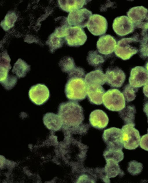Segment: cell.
Listing matches in <instances>:
<instances>
[{
	"label": "cell",
	"instance_id": "1",
	"mask_svg": "<svg viewBox=\"0 0 148 183\" xmlns=\"http://www.w3.org/2000/svg\"><path fill=\"white\" fill-rule=\"evenodd\" d=\"M58 114L64 127H76L80 124L84 118L82 107L76 101H70L61 103Z\"/></svg>",
	"mask_w": 148,
	"mask_h": 183
},
{
	"label": "cell",
	"instance_id": "38",
	"mask_svg": "<svg viewBox=\"0 0 148 183\" xmlns=\"http://www.w3.org/2000/svg\"><path fill=\"white\" fill-rule=\"evenodd\" d=\"M147 29H148V22L147 25Z\"/></svg>",
	"mask_w": 148,
	"mask_h": 183
},
{
	"label": "cell",
	"instance_id": "24",
	"mask_svg": "<svg viewBox=\"0 0 148 183\" xmlns=\"http://www.w3.org/2000/svg\"><path fill=\"white\" fill-rule=\"evenodd\" d=\"M105 171L107 176L109 178L116 176L123 172L117 163L111 159L106 160Z\"/></svg>",
	"mask_w": 148,
	"mask_h": 183
},
{
	"label": "cell",
	"instance_id": "11",
	"mask_svg": "<svg viewBox=\"0 0 148 183\" xmlns=\"http://www.w3.org/2000/svg\"><path fill=\"white\" fill-rule=\"evenodd\" d=\"M112 27L115 32L121 36L131 33L135 29L134 23L125 16H122L115 18L113 22Z\"/></svg>",
	"mask_w": 148,
	"mask_h": 183
},
{
	"label": "cell",
	"instance_id": "34",
	"mask_svg": "<svg viewBox=\"0 0 148 183\" xmlns=\"http://www.w3.org/2000/svg\"><path fill=\"white\" fill-rule=\"evenodd\" d=\"M143 92L145 95L148 98V82L143 87Z\"/></svg>",
	"mask_w": 148,
	"mask_h": 183
},
{
	"label": "cell",
	"instance_id": "35",
	"mask_svg": "<svg viewBox=\"0 0 148 183\" xmlns=\"http://www.w3.org/2000/svg\"><path fill=\"white\" fill-rule=\"evenodd\" d=\"M143 111L145 113L147 116H148V101L144 104L143 107Z\"/></svg>",
	"mask_w": 148,
	"mask_h": 183
},
{
	"label": "cell",
	"instance_id": "33",
	"mask_svg": "<svg viewBox=\"0 0 148 183\" xmlns=\"http://www.w3.org/2000/svg\"><path fill=\"white\" fill-rule=\"evenodd\" d=\"M139 145L142 149L148 151V133L141 137Z\"/></svg>",
	"mask_w": 148,
	"mask_h": 183
},
{
	"label": "cell",
	"instance_id": "27",
	"mask_svg": "<svg viewBox=\"0 0 148 183\" xmlns=\"http://www.w3.org/2000/svg\"><path fill=\"white\" fill-rule=\"evenodd\" d=\"M103 155L106 160L111 159L117 163L122 160L124 158V153L122 150L107 149L104 152Z\"/></svg>",
	"mask_w": 148,
	"mask_h": 183
},
{
	"label": "cell",
	"instance_id": "8",
	"mask_svg": "<svg viewBox=\"0 0 148 183\" xmlns=\"http://www.w3.org/2000/svg\"><path fill=\"white\" fill-rule=\"evenodd\" d=\"M87 37L84 30L76 26L71 27L67 29L65 39L68 46L78 47L85 43Z\"/></svg>",
	"mask_w": 148,
	"mask_h": 183
},
{
	"label": "cell",
	"instance_id": "29",
	"mask_svg": "<svg viewBox=\"0 0 148 183\" xmlns=\"http://www.w3.org/2000/svg\"><path fill=\"white\" fill-rule=\"evenodd\" d=\"M16 19V14L10 12L7 14L4 20L1 22V26L4 30H8L14 26Z\"/></svg>",
	"mask_w": 148,
	"mask_h": 183
},
{
	"label": "cell",
	"instance_id": "37",
	"mask_svg": "<svg viewBox=\"0 0 148 183\" xmlns=\"http://www.w3.org/2000/svg\"><path fill=\"white\" fill-rule=\"evenodd\" d=\"M147 116V117H148V120H147V122H148V116ZM147 133H148V128L147 129Z\"/></svg>",
	"mask_w": 148,
	"mask_h": 183
},
{
	"label": "cell",
	"instance_id": "6",
	"mask_svg": "<svg viewBox=\"0 0 148 183\" xmlns=\"http://www.w3.org/2000/svg\"><path fill=\"white\" fill-rule=\"evenodd\" d=\"M135 125L125 124L122 128L123 146L126 149H135L139 145L140 136L138 130L134 127Z\"/></svg>",
	"mask_w": 148,
	"mask_h": 183
},
{
	"label": "cell",
	"instance_id": "23",
	"mask_svg": "<svg viewBox=\"0 0 148 183\" xmlns=\"http://www.w3.org/2000/svg\"><path fill=\"white\" fill-rule=\"evenodd\" d=\"M30 70V66L21 59H18L15 63L12 72L17 78L24 77Z\"/></svg>",
	"mask_w": 148,
	"mask_h": 183
},
{
	"label": "cell",
	"instance_id": "10",
	"mask_svg": "<svg viewBox=\"0 0 148 183\" xmlns=\"http://www.w3.org/2000/svg\"><path fill=\"white\" fill-rule=\"evenodd\" d=\"M29 96L31 101L35 104L41 105L44 104L49 99V90L45 84H38L33 85L30 88Z\"/></svg>",
	"mask_w": 148,
	"mask_h": 183
},
{
	"label": "cell",
	"instance_id": "4",
	"mask_svg": "<svg viewBox=\"0 0 148 183\" xmlns=\"http://www.w3.org/2000/svg\"><path fill=\"white\" fill-rule=\"evenodd\" d=\"M103 101L104 105L107 109L113 111H120L125 105L123 94L116 89L107 91L103 95Z\"/></svg>",
	"mask_w": 148,
	"mask_h": 183
},
{
	"label": "cell",
	"instance_id": "13",
	"mask_svg": "<svg viewBox=\"0 0 148 183\" xmlns=\"http://www.w3.org/2000/svg\"><path fill=\"white\" fill-rule=\"evenodd\" d=\"M129 80V84L133 87L144 86L148 82V71L142 66H136L131 69Z\"/></svg>",
	"mask_w": 148,
	"mask_h": 183
},
{
	"label": "cell",
	"instance_id": "14",
	"mask_svg": "<svg viewBox=\"0 0 148 183\" xmlns=\"http://www.w3.org/2000/svg\"><path fill=\"white\" fill-rule=\"evenodd\" d=\"M106 83L112 87L120 88L125 79L123 71L117 67L108 68L105 74Z\"/></svg>",
	"mask_w": 148,
	"mask_h": 183
},
{
	"label": "cell",
	"instance_id": "19",
	"mask_svg": "<svg viewBox=\"0 0 148 183\" xmlns=\"http://www.w3.org/2000/svg\"><path fill=\"white\" fill-rule=\"evenodd\" d=\"M88 0H58L60 8L65 12L79 10L87 4Z\"/></svg>",
	"mask_w": 148,
	"mask_h": 183
},
{
	"label": "cell",
	"instance_id": "12",
	"mask_svg": "<svg viewBox=\"0 0 148 183\" xmlns=\"http://www.w3.org/2000/svg\"><path fill=\"white\" fill-rule=\"evenodd\" d=\"M108 24L106 19L97 14H93L87 26L89 31L94 35L100 36L106 32Z\"/></svg>",
	"mask_w": 148,
	"mask_h": 183
},
{
	"label": "cell",
	"instance_id": "2",
	"mask_svg": "<svg viewBox=\"0 0 148 183\" xmlns=\"http://www.w3.org/2000/svg\"><path fill=\"white\" fill-rule=\"evenodd\" d=\"M85 77L73 76L68 77L65 87V93L69 100L78 101L85 99L87 95V85Z\"/></svg>",
	"mask_w": 148,
	"mask_h": 183
},
{
	"label": "cell",
	"instance_id": "26",
	"mask_svg": "<svg viewBox=\"0 0 148 183\" xmlns=\"http://www.w3.org/2000/svg\"><path fill=\"white\" fill-rule=\"evenodd\" d=\"M59 65L61 70L68 74L77 67L73 58L69 56L64 57L59 62Z\"/></svg>",
	"mask_w": 148,
	"mask_h": 183
},
{
	"label": "cell",
	"instance_id": "15",
	"mask_svg": "<svg viewBox=\"0 0 148 183\" xmlns=\"http://www.w3.org/2000/svg\"><path fill=\"white\" fill-rule=\"evenodd\" d=\"M116 42L114 37L110 35H105L100 37L97 43V48L99 52L107 55L114 50Z\"/></svg>",
	"mask_w": 148,
	"mask_h": 183
},
{
	"label": "cell",
	"instance_id": "16",
	"mask_svg": "<svg viewBox=\"0 0 148 183\" xmlns=\"http://www.w3.org/2000/svg\"><path fill=\"white\" fill-rule=\"evenodd\" d=\"M87 93L88 99L91 103L97 105L102 104L105 90L101 85H91L87 86Z\"/></svg>",
	"mask_w": 148,
	"mask_h": 183
},
{
	"label": "cell",
	"instance_id": "20",
	"mask_svg": "<svg viewBox=\"0 0 148 183\" xmlns=\"http://www.w3.org/2000/svg\"><path fill=\"white\" fill-rule=\"evenodd\" d=\"M44 123L49 129L57 131L62 125V120L59 115L52 113L45 114L43 118Z\"/></svg>",
	"mask_w": 148,
	"mask_h": 183
},
{
	"label": "cell",
	"instance_id": "9",
	"mask_svg": "<svg viewBox=\"0 0 148 183\" xmlns=\"http://www.w3.org/2000/svg\"><path fill=\"white\" fill-rule=\"evenodd\" d=\"M92 14V12L86 8L80 9L70 12L68 21L71 27L84 28L87 26Z\"/></svg>",
	"mask_w": 148,
	"mask_h": 183
},
{
	"label": "cell",
	"instance_id": "21",
	"mask_svg": "<svg viewBox=\"0 0 148 183\" xmlns=\"http://www.w3.org/2000/svg\"><path fill=\"white\" fill-rule=\"evenodd\" d=\"M10 59L7 51H4L0 56V81L4 80L9 75V71L11 68Z\"/></svg>",
	"mask_w": 148,
	"mask_h": 183
},
{
	"label": "cell",
	"instance_id": "5",
	"mask_svg": "<svg viewBox=\"0 0 148 183\" xmlns=\"http://www.w3.org/2000/svg\"><path fill=\"white\" fill-rule=\"evenodd\" d=\"M123 136L122 131L119 128L113 127L105 130L102 137L107 149L122 150L123 146Z\"/></svg>",
	"mask_w": 148,
	"mask_h": 183
},
{
	"label": "cell",
	"instance_id": "30",
	"mask_svg": "<svg viewBox=\"0 0 148 183\" xmlns=\"http://www.w3.org/2000/svg\"><path fill=\"white\" fill-rule=\"evenodd\" d=\"M138 90V88L133 87L130 84L126 85L122 91L125 100L127 102L134 100L136 97L135 93Z\"/></svg>",
	"mask_w": 148,
	"mask_h": 183
},
{
	"label": "cell",
	"instance_id": "22",
	"mask_svg": "<svg viewBox=\"0 0 148 183\" xmlns=\"http://www.w3.org/2000/svg\"><path fill=\"white\" fill-rule=\"evenodd\" d=\"M136 110L135 106L128 105L119 111V116L123 120L125 124H135L134 123Z\"/></svg>",
	"mask_w": 148,
	"mask_h": 183
},
{
	"label": "cell",
	"instance_id": "7",
	"mask_svg": "<svg viewBox=\"0 0 148 183\" xmlns=\"http://www.w3.org/2000/svg\"><path fill=\"white\" fill-rule=\"evenodd\" d=\"M129 19L134 23L135 29L147 31L148 22V10L143 6L133 7L127 12Z\"/></svg>",
	"mask_w": 148,
	"mask_h": 183
},
{
	"label": "cell",
	"instance_id": "3",
	"mask_svg": "<svg viewBox=\"0 0 148 183\" xmlns=\"http://www.w3.org/2000/svg\"><path fill=\"white\" fill-rule=\"evenodd\" d=\"M139 45V40L135 36L123 38L118 41L114 53L122 59L128 60L138 51Z\"/></svg>",
	"mask_w": 148,
	"mask_h": 183
},
{
	"label": "cell",
	"instance_id": "31",
	"mask_svg": "<svg viewBox=\"0 0 148 183\" xmlns=\"http://www.w3.org/2000/svg\"><path fill=\"white\" fill-rule=\"evenodd\" d=\"M139 56L143 59L148 58V35L144 37L140 41L139 51Z\"/></svg>",
	"mask_w": 148,
	"mask_h": 183
},
{
	"label": "cell",
	"instance_id": "32",
	"mask_svg": "<svg viewBox=\"0 0 148 183\" xmlns=\"http://www.w3.org/2000/svg\"><path fill=\"white\" fill-rule=\"evenodd\" d=\"M143 168L142 163L136 161H132L128 163L127 171L132 176L139 174L142 172Z\"/></svg>",
	"mask_w": 148,
	"mask_h": 183
},
{
	"label": "cell",
	"instance_id": "18",
	"mask_svg": "<svg viewBox=\"0 0 148 183\" xmlns=\"http://www.w3.org/2000/svg\"><path fill=\"white\" fill-rule=\"evenodd\" d=\"M84 80L87 86L91 85H102L106 82L105 74L100 67L87 73Z\"/></svg>",
	"mask_w": 148,
	"mask_h": 183
},
{
	"label": "cell",
	"instance_id": "36",
	"mask_svg": "<svg viewBox=\"0 0 148 183\" xmlns=\"http://www.w3.org/2000/svg\"><path fill=\"white\" fill-rule=\"evenodd\" d=\"M145 67V69H147V70L148 71V61L146 62Z\"/></svg>",
	"mask_w": 148,
	"mask_h": 183
},
{
	"label": "cell",
	"instance_id": "28",
	"mask_svg": "<svg viewBox=\"0 0 148 183\" xmlns=\"http://www.w3.org/2000/svg\"><path fill=\"white\" fill-rule=\"evenodd\" d=\"M64 41L61 38L56 36L54 33L50 36L46 43L48 45L50 51L52 53L62 46Z\"/></svg>",
	"mask_w": 148,
	"mask_h": 183
},
{
	"label": "cell",
	"instance_id": "17",
	"mask_svg": "<svg viewBox=\"0 0 148 183\" xmlns=\"http://www.w3.org/2000/svg\"><path fill=\"white\" fill-rule=\"evenodd\" d=\"M89 120L92 127L99 129H102L106 127L109 121L107 114L100 110H96L91 112Z\"/></svg>",
	"mask_w": 148,
	"mask_h": 183
},
{
	"label": "cell",
	"instance_id": "25",
	"mask_svg": "<svg viewBox=\"0 0 148 183\" xmlns=\"http://www.w3.org/2000/svg\"><path fill=\"white\" fill-rule=\"evenodd\" d=\"M87 60L89 65L97 67L103 63L105 60L97 50L90 51L88 53Z\"/></svg>",
	"mask_w": 148,
	"mask_h": 183
}]
</instances>
